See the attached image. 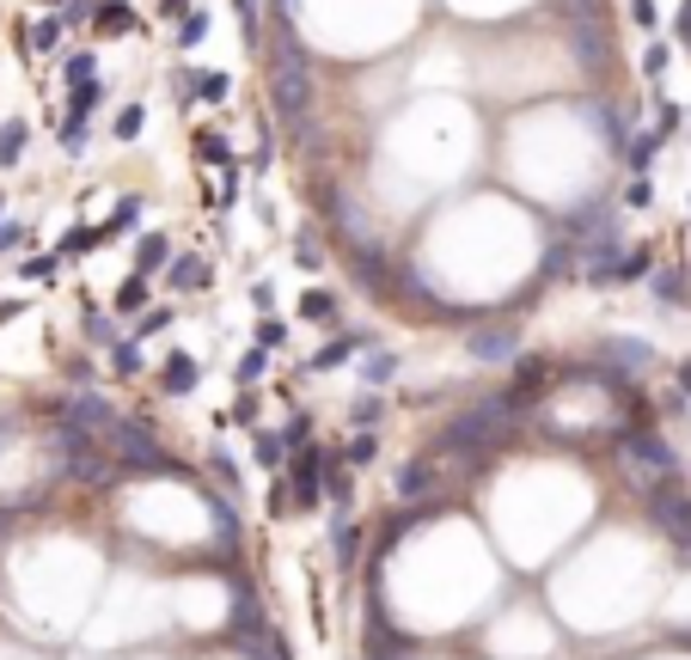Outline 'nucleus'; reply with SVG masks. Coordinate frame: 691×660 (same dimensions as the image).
<instances>
[{
  "instance_id": "obj_17",
  "label": "nucleus",
  "mask_w": 691,
  "mask_h": 660,
  "mask_svg": "<svg viewBox=\"0 0 691 660\" xmlns=\"http://www.w3.org/2000/svg\"><path fill=\"white\" fill-rule=\"evenodd\" d=\"M648 281H655L660 300H686V276H679V269H655Z\"/></svg>"
},
{
  "instance_id": "obj_30",
  "label": "nucleus",
  "mask_w": 691,
  "mask_h": 660,
  "mask_svg": "<svg viewBox=\"0 0 691 660\" xmlns=\"http://www.w3.org/2000/svg\"><path fill=\"white\" fill-rule=\"evenodd\" d=\"M196 93H202V98H227V80H221V74H209V80L196 86Z\"/></svg>"
},
{
  "instance_id": "obj_10",
  "label": "nucleus",
  "mask_w": 691,
  "mask_h": 660,
  "mask_svg": "<svg viewBox=\"0 0 691 660\" xmlns=\"http://www.w3.org/2000/svg\"><path fill=\"white\" fill-rule=\"evenodd\" d=\"M660 141H667V135H655V129L630 141V171H636V178H648V166H655V154H660Z\"/></svg>"
},
{
  "instance_id": "obj_18",
  "label": "nucleus",
  "mask_w": 691,
  "mask_h": 660,
  "mask_svg": "<svg viewBox=\"0 0 691 660\" xmlns=\"http://www.w3.org/2000/svg\"><path fill=\"white\" fill-rule=\"evenodd\" d=\"M62 25H68V19H37L32 49H56V44H62Z\"/></svg>"
},
{
  "instance_id": "obj_34",
  "label": "nucleus",
  "mask_w": 691,
  "mask_h": 660,
  "mask_svg": "<svg viewBox=\"0 0 691 660\" xmlns=\"http://www.w3.org/2000/svg\"><path fill=\"white\" fill-rule=\"evenodd\" d=\"M0 215H7V202H0ZM0 227H7V220H0Z\"/></svg>"
},
{
  "instance_id": "obj_25",
  "label": "nucleus",
  "mask_w": 691,
  "mask_h": 660,
  "mask_svg": "<svg viewBox=\"0 0 691 660\" xmlns=\"http://www.w3.org/2000/svg\"><path fill=\"white\" fill-rule=\"evenodd\" d=\"M349 422H355V429H373V422H380V398H361L349 410Z\"/></svg>"
},
{
  "instance_id": "obj_15",
  "label": "nucleus",
  "mask_w": 691,
  "mask_h": 660,
  "mask_svg": "<svg viewBox=\"0 0 691 660\" xmlns=\"http://www.w3.org/2000/svg\"><path fill=\"white\" fill-rule=\"evenodd\" d=\"M361 373H368V385H385V380H392V373H398V355L373 349V355H368V368H361Z\"/></svg>"
},
{
  "instance_id": "obj_20",
  "label": "nucleus",
  "mask_w": 691,
  "mask_h": 660,
  "mask_svg": "<svg viewBox=\"0 0 691 660\" xmlns=\"http://www.w3.org/2000/svg\"><path fill=\"white\" fill-rule=\"evenodd\" d=\"M86 337H93V343H110V349H117V324H110L105 312H86Z\"/></svg>"
},
{
  "instance_id": "obj_1",
  "label": "nucleus",
  "mask_w": 691,
  "mask_h": 660,
  "mask_svg": "<svg viewBox=\"0 0 691 660\" xmlns=\"http://www.w3.org/2000/svg\"><path fill=\"white\" fill-rule=\"evenodd\" d=\"M276 110L288 117V123H300L312 110V74H307V62H282L276 68Z\"/></svg>"
},
{
  "instance_id": "obj_33",
  "label": "nucleus",
  "mask_w": 691,
  "mask_h": 660,
  "mask_svg": "<svg viewBox=\"0 0 691 660\" xmlns=\"http://www.w3.org/2000/svg\"><path fill=\"white\" fill-rule=\"evenodd\" d=\"M178 7H184V0H166V13H178Z\"/></svg>"
},
{
  "instance_id": "obj_12",
  "label": "nucleus",
  "mask_w": 691,
  "mask_h": 660,
  "mask_svg": "<svg viewBox=\"0 0 691 660\" xmlns=\"http://www.w3.org/2000/svg\"><path fill=\"white\" fill-rule=\"evenodd\" d=\"M361 349V337H343V343H324L319 349V361H312V373H331V368H343V361H349V355Z\"/></svg>"
},
{
  "instance_id": "obj_16",
  "label": "nucleus",
  "mask_w": 691,
  "mask_h": 660,
  "mask_svg": "<svg viewBox=\"0 0 691 660\" xmlns=\"http://www.w3.org/2000/svg\"><path fill=\"white\" fill-rule=\"evenodd\" d=\"M62 74H68V86H74V93H80V86H98V80H93V74H98L93 56H74V62H68Z\"/></svg>"
},
{
  "instance_id": "obj_4",
  "label": "nucleus",
  "mask_w": 691,
  "mask_h": 660,
  "mask_svg": "<svg viewBox=\"0 0 691 660\" xmlns=\"http://www.w3.org/2000/svg\"><path fill=\"white\" fill-rule=\"evenodd\" d=\"M166 257H171V239H166V232H147V239L135 245V276H159Z\"/></svg>"
},
{
  "instance_id": "obj_29",
  "label": "nucleus",
  "mask_w": 691,
  "mask_h": 660,
  "mask_svg": "<svg viewBox=\"0 0 691 660\" xmlns=\"http://www.w3.org/2000/svg\"><path fill=\"white\" fill-rule=\"evenodd\" d=\"M373 459V434H361V441L349 446V465H368Z\"/></svg>"
},
{
  "instance_id": "obj_26",
  "label": "nucleus",
  "mask_w": 691,
  "mask_h": 660,
  "mask_svg": "<svg viewBox=\"0 0 691 660\" xmlns=\"http://www.w3.org/2000/svg\"><path fill=\"white\" fill-rule=\"evenodd\" d=\"M110 368H117V373H135L141 368V349H135V343H117V361H110Z\"/></svg>"
},
{
  "instance_id": "obj_7",
  "label": "nucleus",
  "mask_w": 691,
  "mask_h": 660,
  "mask_svg": "<svg viewBox=\"0 0 691 660\" xmlns=\"http://www.w3.org/2000/svg\"><path fill=\"white\" fill-rule=\"evenodd\" d=\"M93 25H98V37H123V32H135V13H129V0H105Z\"/></svg>"
},
{
  "instance_id": "obj_28",
  "label": "nucleus",
  "mask_w": 691,
  "mask_h": 660,
  "mask_svg": "<svg viewBox=\"0 0 691 660\" xmlns=\"http://www.w3.org/2000/svg\"><path fill=\"white\" fill-rule=\"evenodd\" d=\"M25 276H32V281H56V257H32V263H25Z\"/></svg>"
},
{
  "instance_id": "obj_32",
  "label": "nucleus",
  "mask_w": 691,
  "mask_h": 660,
  "mask_svg": "<svg viewBox=\"0 0 691 660\" xmlns=\"http://www.w3.org/2000/svg\"><path fill=\"white\" fill-rule=\"evenodd\" d=\"M679 392H691V368H679Z\"/></svg>"
},
{
  "instance_id": "obj_11",
  "label": "nucleus",
  "mask_w": 691,
  "mask_h": 660,
  "mask_svg": "<svg viewBox=\"0 0 691 660\" xmlns=\"http://www.w3.org/2000/svg\"><path fill=\"white\" fill-rule=\"evenodd\" d=\"M190 281L202 288V281H209V263H202V257H190V251H184V257H171V288H190Z\"/></svg>"
},
{
  "instance_id": "obj_21",
  "label": "nucleus",
  "mask_w": 691,
  "mask_h": 660,
  "mask_svg": "<svg viewBox=\"0 0 691 660\" xmlns=\"http://www.w3.org/2000/svg\"><path fill=\"white\" fill-rule=\"evenodd\" d=\"M171 319H178L171 307H154L147 319H141V337H159V331H171Z\"/></svg>"
},
{
  "instance_id": "obj_23",
  "label": "nucleus",
  "mask_w": 691,
  "mask_h": 660,
  "mask_svg": "<svg viewBox=\"0 0 691 660\" xmlns=\"http://www.w3.org/2000/svg\"><path fill=\"white\" fill-rule=\"evenodd\" d=\"M263 368H270V355H263V343H258V349H246V361H239V380H263Z\"/></svg>"
},
{
  "instance_id": "obj_27",
  "label": "nucleus",
  "mask_w": 691,
  "mask_h": 660,
  "mask_svg": "<svg viewBox=\"0 0 691 660\" xmlns=\"http://www.w3.org/2000/svg\"><path fill=\"white\" fill-rule=\"evenodd\" d=\"M630 19H636L643 32H655V0H630Z\"/></svg>"
},
{
  "instance_id": "obj_3",
  "label": "nucleus",
  "mask_w": 691,
  "mask_h": 660,
  "mask_svg": "<svg viewBox=\"0 0 691 660\" xmlns=\"http://www.w3.org/2000/svg\"><path fill=\"white\" fill-rule=\"evenodd\" d=\"M599 349H606V355L618 361V373H636V380H643L648 361H655V349H648V343H636V337H606Z\"/></svg>"
},
{
  "instance_id": "obj_13",
  "label": "nucleus",
  "mask_w": 691,
  "mask_h": 660,
  "mask_svg": "<svg viewBox=\"0 0 691 660\" xmlns=\"http://www.w3.org/2000/svg\"><path fill=\"white\" fill-rule=\"evenodd\" d=\"M300 312H307L312 324H331V319H337V300H331V293H324V288H312L307 300H300Z\"/></svg>"
},
{
  "instance_id": "obj_14",
  "label": "nucleus",
  "mask_w": 691,
  "mask_h": 660,
  "mask_svg": "<svg viewBox=\"0 0 691 660\" xmlns=\"http://www.w3.org/2000/svg\"><path fill=\"white\" fill-rule=\"evenodd\" d=\"M202 37H209V13L196 7V13H184V25H178V49H196Z\"/></svg>"
},
{
  "instance_id": "obj_8",
  "label": "nucleus",
  "mask_w": 691,
  "mask_h": 660,
  "mask_svg": "<svg viewBox=\"0 0 691 660\" xmlns=\"http://www.w3.org/2000/svg\"><path fill=\"white\" fill-rule=\"evenodd\" d=\"M25 141H32V129L19 123V117H13V123H0V171L25 159Z\"/></svg>"
},
{
  "instance_id": "obj_31",
  "label": "nucleus",
  "mask_w": 691,
  "mask_h": 660,
  "mask_svg": "<svg viewBox=\"0 0 691 660\" xmlns=\"http://www.w3.org/2000/svg\"><path fill=\"white\" fill-rule=\"evenodd\" d=\"M630 208H648V178H630Z\"/></svg>"
},
{
  "instance_id": "obj_6",
  "label": "nucleus",
  "mask_w": 691,
  "mask_h": 660,
  "mask_svg": "<svg viewBox=\"0 0 691 660\" xmlns=\"http://www.w3.org/2000/svg\"><path fill=\"white\" fill-rule=\"evenodd\" d=\"M196 380H202V368L190 361V355H166V373H159V385H166L171 398H178V392H190Z\"/></svg>"
},
{
  "instance_id": "obj_24",
  "label": "nucleus",
  "mask_w": 691,
  "mask_h": 660,
  "mask_svg": "<svg viewBox=\"0 0 691 660\" xmlns=\"http://www.w3.org/2000/svg\"><path fill=\"white\" fill-rule=\"evenodd\" d=\"M93 105H98V86H80L74 105H68V117H80V123H86V117H93Z\"/></svg>"
},
{
  "instance_id": "obj_22",
  "label": "nucleus",
  "mask_w": 691,
  "mask_h": 660,
  "mask_svg": "<svg viewBox=\"0 0 691 660\" xmlns=\"http://www.w3.org/2000/svg\"><path fill=\"white\" fill-rule=\"evenodd\" d=\"M141 300H147V276H129V281H123V293H117V307L129 312V307H141Z\"/></svg>"
},
{
  "instance_id": "obj_9",
  "label": "nucleus",
  "mask_w": 691,
  "mask_h": 660,
  "mask_svg": "<svg viewBox=\"0 0 691 660\" xmlns=\"http://www.w3.org/2000/svg\"><path fill=\"white\" fill-rule=\"evenodd\" d=\"M135 227H141V202L123 196V202H117V215L98 227V239H123V232H135Z\"/></svg>"
},
{
  "instance_id": "obj_5",
  "label": "nucleus",
  "mask_w": 691,
  "mask_h": 660,
  "mask_svg": "<svg viewBox=\"0 0 691 660\" xmlns=\"http://www.w3.org/2000/svg\"><path fill=\"white\" fill-rule=\"evenodd\" d=\"M514 343H521V337H514V324H502V331H477L472 355H477V361H502V355H514Z\"/></svg>"
},
{
  "instance_id": "obj_19",
  "label": "nucleus",
  "mask_w": 691,
  "mask_h": 660,
  "mask_svg": "<svg viewBox=\"0 0 691 660\" xmlns=\"http://www.w3.org/2000/svg\"><path fill=\"white\" fill-rule=\"evenodd\" d=\"M141 117H147L141 105H123V110H117V141H135V135H141Z\"/></svg>"
},
{
  "instance_id": "obj_2",
  "label": "nucleus",
  "mask_w": 691,
  "mask_h": 660,
  "mask_svg": "<svg viewBox=\"0 0 691 660\" xmlns=\"http://www.w3.org/2000/svg\"><path fill=\"white\" fill-rule=\"evenodd\" d=\"M648 269H655V263H648V251H618L612 263H594V269H582L587 281H594V288H612V281H648Z\"/></svg>"
}]
</instances>
